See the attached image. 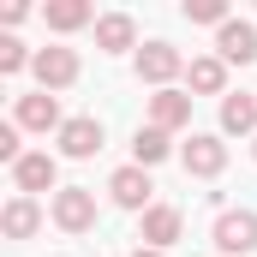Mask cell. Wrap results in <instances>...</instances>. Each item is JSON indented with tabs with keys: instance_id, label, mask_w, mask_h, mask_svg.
<instances>
[{
	"instance_id": "7c38bea8",
	"label": "cell",
	"mask_w": 257,
	"mask_h": 257,
	"mask_svg": "<svg viewBox=\"0 0 257 257\" xmlns=\"http://www.w3.org/2000/svg\"><path fill=\"white\" fill-rule=\"evenodd\" d=\"M18 126L24 132H60V102L48 96V90H36V96H18Z\"/></svg>"
},
{
	"instance_id": "9a60e30c",
	"label": "cell",
	"mask_w": 257,
	"mask_h": 257,
	"mask_svg": "<svg viewBox=\"0 0 257 257\" xmlns=\"http://www.w3.org/2000/svg\"><path fill=\"white\" fill-rule=\"evenodd\" d=\"M186 84H192L197 96H221V90H227V60H221V54L192 60V66H186Z\"/></svg>"
},
{
	"instance_id": "3957f363",
	"label": "cell",
	"mask_w": 257,
	"mask_h": 257,
	"mask_svg": "<svg viewBox=\"0 0 257 257\" xmlns=\"http://www.w3.org/2000/svg\"><path fill=\"white\" fill-rule=\"evenodd\" d=\"M180 162H186V174H197V180H215L227 168V144L215 132H192V144L180 150Z\"/></svg>"
},
{
	"instance_id": "2e32d148",
	"label": "cell",
	"mask_w": 257,
	"mask_h": 257,
	"mask_svg": "<svg viewBox=\"0 0 257 257\" xmlns=\"http://www.w3.org/2000/svg\"><path fill=\"white\" fill-rule=\"evenodd\" d=\"M221 132L227 138H251L257 132V96H221Z\"/></svg>"
},
{
	"instance_id": "6da1fadb",
	"label": "cell",
	"mask_w": 257,
	"mask_h": 257,
	"mask_svg": "<svg viewBox=\"0 0 257 257\" xmlns=\"http://www.w3.org/2000/svg\"><path fill=\"white\" fill-rule=\"evenodd\" d=\"M209 239H215V251H221V257L257 251V209H221L215 227H209Z\"/></svg>"
},
{
	"instance_id": "9c48e42d",
	"label": "cell",
	"mask_w": 257,
	"mask_h": 257,
	"mask_svg": "<svg viewBox=\"0 0 257 257\" xmlns=\"http://www.w3.org/2000/svg\"><path fill=\"white\" fill-rule=\"evenodd\" d=\"M108 192H114V203L120 209H150V192H156V180H150V168H120L114 180H108Z\"/></svg>"
},
{
	"instance_id": "4fadbf2b",
	"label": "cell",
	"mask_w": 257,
	"mask_h": 257,
	"mask_svg": "<svg viewBox=\"0 0 257 257\" xmlns=\"http://www.w3.org/2000/svg\"><path fill=\"white\" fill-rule=\"evenodd\" d=\"M0 227H6V239H30V233L42 227V203H36V197H12V203L0 209Z\"/></svg>"
},
{
	"instance_id": "44dd1931",
	"label": "cell",
	"mask_w": 257,
	"mask_h": 257,
	"mask_svg": "<svg viewBox=\"0 0 257 257\" xmlns=\"http://www.w3.org/2000/svg\"><path fill=\"white\" fill-rule=\"evenodd\" d=\"M132 257H162V251H150V245H138V251H132Z\"/></svg>"
},
{
	"instance_id": "ac0fdd59",
	"label": "cell",
	"mask_w": 257,
	"mask_h": 257,
	"mask_svg": "<svg viewBox=\"0 0 257 257\" xmlns=\"http://www.w3.org/2000/svg\"><path fill=\"white\" fill-rule=\"evenodd\" d=\"M168 132L162 126H138V138H132V156H138V168H156V162H168Z\"/></svg>"
},
{
	"instance_id": "277c9868",
	"label": "cell",
	"mask_w": 257,
	"mask_h": 257,
	"mask_svg": "<svg viewBox=\"0 0 257 257\" xmlns=\"http://www.w3.org/2000/svg\"><path fill=\"white\" fill-rule=\"evenodd\" d=\"M180 72H186V60H180L174 42H144V48H138V78H144V84L168 90V78H180Z\"/></svg>"
},
{
	"instance_id": "ba28073f",
	"label": "cell",
	"mask_w": 257,
	"mask_h": 257,
	"mask_svg": "<svg viewBox=\"0 0 257 257\" xmlns=\"http://www.w3.org/2000/svg\"><path fill=\"white\" fill-rule=\"evenodd\" d=\"M96 150H102V120L78 114V120H66V126H60V156H72V162H90Z\"/></svg>"
},
{
	"instance_id": "5b68a950",
	"label": "cell",
	"mask_w": 257,
	"mask_h": 257,
	"mask_svg": "<svg viewBox=\"0 0 257 257\" xmlns=\"http://www.w3.org/2000/svg\"><path fill=\"white\" fill-rule=\"evenodd\" d=\"M12 180H18V197H36V192H54V180H60V162L48 156V150H30L18 168H12Z\"/></svg>"
},
{
	"instance_id": "8992f818",
	"label": "cell",
	"mask_w": 257,
	"mask_h": 257,
	"mask_svg": "<svg viewBox=\"0 0 257 257\" xmlns=\"http://www.w3.org/2000/svg\"><path fill=\"white\" fill-rule=\"evenodd\" d=\"M215 48H221V60H227V66H251V60H257V24L227 18V24L215 30Z\"/></svg>"
},
{
	"instance_id": "30bf717a",
	"label": "cell",
	"mask_w": 257,
	"mask_h": 257,
	"mask_svg": "<svg viewBox=\"0 0 257 257\" xmlns=\"http://www.w3.org/2000/svg\"><path fill=\"white\" fill-rule=\"evenodd\" d=\"M36 84L54 96V90H66V84H78V54L72 48H42L36 54Z\"/></svg>"
},
{
	"instance_id": "d6986e66",
	"label": "cell",
	"mask_w": 257,
	"mask_h": 257,
	"mask_svg": "<svg viewBox=\"0 0 257 257\" xmlns=\"http://www.w3.org/2000/svg\"><path fill=\"white\" fill-rule=\"evenodd\" d=\"M186 18H192V24H215V30H221V24H227V6H221V0H186Z\"/></svg>"
},
{
	"instance_id": "ffe728a7",
	"label": "cell",
	"mask_w": 257,
	"mask_h": 257,
	"mask_svg": "<svg viewBox=\"0 0 257 257\" xmlns=\"http://www.w3.org/2000/svg\"><path fill=\"white\" fill-rule=\"evenodd\" d=\"M24 66H36L30 54H24V42H18V36H0V72L12 78V72H24Z\"/></svg>"
},
{
	"instance_id": "7a4b0ae2",
	"label": "cell",
	"mask_w": 257,
	"mask_h": 257,
	"mask_svg": "<svg viewBox=\"0 0 257 257\" xmlns=\"http://www.w3.org/2000/svg\"><path fill=\"white\" fill-rule=\"evenodd\" d=\"M54 227L90 233V227H96V192H90V186H60V192H54Z\"/></svg>"
},
{
	"instance_id": "52a82bcc",
	"label": "cell",
	"mask_w": 257,
	"mask_h": 257,
	"mask_svg": "<svg viewBox=\"0 0 257 257\" xmlns=\"http://www.w3.org/2000/svg\"><path fill=\"white\" fill-rule=\"evenodd\" d=\"M180 233H186V215H180L174 203H150V209H144V245H150V251H168Z\"/></svg>"
},
{
	"instance_id": "e0dca14e",
	"label": "cell",
	"mask_w": 257,
	"mask_h": 257,
	"mask_svg": "<svg viewBox=\"0 0 257 257\" xmlns=\"http://www.w3.org/2000/svg\"><path fill=\"white\" fill-rule=\"evenodd\" d=\"M42 18H48V30H84V24L96 18V6H90V0H48Z\"/></svg>"
},
{
	"instance_id": "5bb4252c",
	"label": "cell",
	"mask_w": 257,
	"mask_h": 257,
	"mask_svg": "<svg viewBox=\"0 0 257 257\" xmlns=\"http://www.w3.org/2000/svg\"><path fill=\"white\" fill-rule=\"evenodd\" d=\"M132 36H138V24H132L126 12H102V18H96V48H102V54H126Z\"/></svg>"
},
{
	"instance_id": "8fae6325",
	"label": "cell",
	"mask_w": 257,
	"mask_h": 257,
	"mask_svg": "<svg viewBox=\"0 0 257 257\" xmlns=\"http://www.w3.org/2000/svg\"><path fill=\"white\" fill-rule=\"evenodd\" d=\"M192 102H197V96H180V90H156V96H150V126H162V132L192 126Z\"/></svg>"
}]
</instances>
